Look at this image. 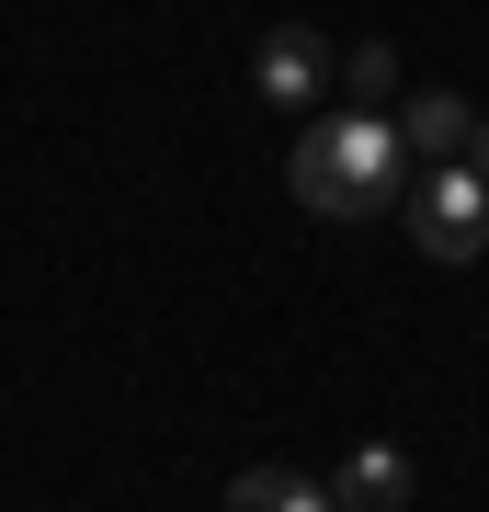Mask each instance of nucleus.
<instances>
[{
    "label": "nucleus",
    "mask_w": 489,
    "mask_h": 512,
    "mask_svg": "<svg viewBox=\"0 0 489 512\" xmlns=\"http://www.w3.org/2000/svg\"><path fill=\"white\" fill-rule=\"evenodd\" d=\"M410 239H421V262H478L489 251V183L444 160L433 183L410 194Z\"/></svg>",
    "instance_id": "obj_2"
},
{
    "label": "nucleus",
    "mask_w": 489,
    "mask_h": 512,
    "mask_svg": "<svg viewBox=\"0 0 489 512\" xmlns=\"http://www.w3.org/2000/svg\"><path fill=\"white\" fill-rule=\"evenodd\" d=\"M399 171H410V148L387 114H308V137H296V160H285V183L308 217H376V205H399Z\"/></svg>",
    "instance_id": "obj_1"
},
{
    "label": "nucleus",
    "mask_w": 489,
    "mask_h": 512,
    "mask_svg": "<svg viewBox=\"0 0 489 512\" xmlns=\"http://www.w3.org/2000/svg\"><path fill=\"white\" fill-rule=\"evenodd\" d=\"M251 80H262V103H319L330 46L308 35V23H273V35H262V57H251Z\"/></svg>",
    "instance_id": "obj_3"
},
{
    "label": "nucleus",
    "mask_w": 489,
    "mask_h": 512,
    "mask_svg": "<svg viewBox=\"0 0 489 512\" xmlns=\"http://www.w3.org/2000/svg\"><path fill=\"white\" fill-rule=\"evenodd\" d=\"M387 92H399V57H387V46H353V114H376Z\"/></svg>",
    "instance_id": "obj_7"
},
{
    "label": "nucleus",
    "mask_w": 489,
    "mask_h": 512,
    "mask_svg": "<svg viewBox=\"0 0 489 512\" xmlns=\"http://www.w3.org/2000/svg\"><path fill=\"white\" fill-rule=\"evenodd\" d=\"M455 171H478V183H489V114L467 126V160H455Z\"/></svg>",
    "instance_id": "obj_8"
},
{
    "label": "nucleus",
    "mask_w": 489,
    "mask_h": 512,
    "mask_svg": "<svg viewBox=\"0 0 489 512\" xmlns=\"http://www.w3.org/2000/svg\"><path fill=\"white\" fill-rule=\"evenodd\" d=\"M330 512H410V456L399 444H353L330 478Z\"/></svg>",
    "instance_id": "obj_4"
},
{
    "label": "nucleus",
    "mask_w": 489,
    "mask_h": 512,
    "mask_svg": "<svg viewBox=\"0 0 489 512\" xmlns=\"http://www.w3.org/2000/svg\"><path fill=\"white\" fill-rule=\"evenodd\" d=\"M467 126H478V114L455 103V92H410V114H399V148H410V160H467Z\"/></svg>",
    "instance_id": "obj_5"
},
{
    "label": "nucleus",
    "mask_w": 489,
    "mask_h": 512,
    "mask_svg": "<svg viewBox=\"0 0 489 512\" xmlns=\"http://www.w3.org/2000/svg\"><path fill=\"white\" fill-rule=\"evenodd\" d=\"M228 512H330V490L308 467H239L228 478Z\"/></svg>",
    "instance_id": "obj_6"
}]
</instances>
